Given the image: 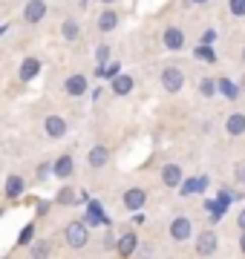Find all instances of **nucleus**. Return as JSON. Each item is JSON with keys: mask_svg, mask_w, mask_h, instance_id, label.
<instances>
[{"mask_svg": "<svg viewBox=\"0 0 245 259\" xmlns=\"http://www.w3.org/2000/svg\"><path fill=\"white\" fill-rule=\"evenodd\" d=\"M52 173H55L58 179H69L72 173H75V161H72V156H58L55 161H52Z\"/></svg>", "mask_w": 245, "mask_h": 259, "instance_id": "nucleus-12", "label": "nucleus"}, {"mask_svg": "<svg viewBox=\"0 0 245 259\" xmlns=\"http://www.w3.org/2000/svg\"><path fill=\"white\" fill-rule=\"evenodd\" d=\"M81 3H84V6H87V0H81Z\"/></svg>", "mask_w": 245, "mask_h": 259, "instance_id": "nucleus-42", "label": "nucleus"}, {"mask_svg": "<svg viewBox=\"0 0 245 259\" xmlns=\"http://www.w3.org/2000/svg\"><path fill=\"white\" fill-rule=\"evenodd\" d=\"M115 26H118V15H115V9H104L101 15H98V32H113Z\"/></svg>", "mask_w": 245, "mask_h": 259, "instance_id": "nucleus-20", "label": "nucleus"}, {"mask_svg": "<svg viewBox=\"0 0 245 259\" xmlns=\"http://www.w3.org/2000/svg\"><path fill=\"white\" fill-rule=\"evenodd\" d=\"M193 58H196V61H205V64H217V52L211 49V44H199V47L193 49Z\"/></svg>", "mask_w": 245, "mask_h": 259, "instance_id": "nucleus-23", "label": "nucleus"}, {"mask_svg": "<svg viewBox=\"0 0 245 259\" xmlns=\"http://www.w3.org/2000/svg\"><path fill=\"white\" fill-rule=\"evenodd\" d=\"M55 202L58 204H64V207H72V204H81L87 202V193L81 196V190H72V187H61L55 196Z\"/></svg>", "mask_w": 245, "mask_h": 259, "instance_id": "nucleus-13", "label": "nucleus"}, {"mask_svg": "<svg viewBox=\"0 0 245 259\" xmlns=\"http://www.w3.org/2000/svg\"><path fill=\"white\" fill-rule=\"evenodd\" d=\"M239 250L245 253V231H242V236H239Z\"/></svg>", "mask_w": 245, "mask_h": 259, "instance_id": "nucleus-37", "label": "nucleus"}, {"mask_svg": "<svg viewBox=\"0 0 245 259\" xmlns=\"http://www.w3.org/2000/svg\"><path fill=\"white\" fill-rule=\"evenodd\" d=\"M101 3H104V6H113L115 0H101Z\"/></svg>", "mask_w": 245, "mask_h": 259, "instance_id": "nucleus-39", "label": "nucleus"}, {"mask_svg": "<svg viewBox=\"0 0 245 259\" xmlns=\"http://www.w3.org/2000/svg\"><path fill=\"white\" fill-rule=\"evenodd\" d=\"M205 210L211 213V222H214V225H217L219 219L225 216V207H222L219 202H214V199H208V202H205Z\"/></svg>", "mask_w": 245, "mask_h": 259, "instance_id": "nucleus-25", "label": "nucleus"}, {"mask_svg": "<svg viewBox=\"0 0 245 259\" xmlns=\"http://www.w3.org/2000/svg\"><path fill=\"white\" fill-rule=\"evenodd\" d=\"M23 190H26V182H23L20 176H9V179H6V190H3V193L9 196V199H18Z\"/></svg>", "mask_w": 245, "mask_h": 259, "instance_id": "nucleus-22", "label": "nucleus"}, {"mask_svg": "<svg viewBox=\"0 0 245 259\" xmlns=\"http://www.w3.org/2000/svg\"><path fill=\"white\" fill-rule=\"evenodd\" d=\"M49 170H52V164H47V161H44V164L38 167V179H47V176H49Z\"/></svg>", "mask_w": 245, "mask_h": 259, "instance_id": "nucleus-33", "label": "nucleus"}, {"mask_svg": "<svg viewBox=\"0 0 245 259\" xmlns=\"http://www.w3.org/2000/svg\"><path fill=\"white\" fill-rule=\"evenodd\" d=\"M225 133L228 136H245V112H234L225 118Z\"/></svg>", "mask_w": 245, "mask_h": 259, "instance_id": "nucleus-17", "label": "nucleus"}, {"mask_svg": "<svg viewBox=\"0 0 245 259\" xmlns=\"http://www.w3.org/2000/svg\"><path fill=\"white\" fill-rule=\"evenodd\" d=\"M234 190H231V187H222V190H219V196H217V202L219 204H222V207H225V210H228V204H231V202H234Z\"/></svg>", "mask_w": 245, "mask_h": 259, "instance_id": "nucleus-27", "label": "nucleus"}, {"mask_svg": "<svg viewBox=\"0 0 245 259\" xmlns=\"http://www.w3.org/2000/svg\"><path fill=\"white\" fill-rule=\"evenodd\" d=\"M133 87H136V81H133V75H127V72H118L113 78V93L115 95H130Z\"/></svg>", "mask_w": 245, "mask_h": 259, "instance_id": "nucleus-18", "label": "nucleus"}, {"mask_svg": "<svg viewBox=\"0 0 245 259\" xmlns=\"http://www.w3.org/2000/svg\"><path fill=\"white\" fill-rule=\"evenodd\" d=\"M40 72V61L38 58H23V64H20V81H32V78H38Z\"/></svg>", "mask_w": 245, "mask_h": 259, "instance_id": "nucleus-19", "label": "nucleus"}, {"mask_svg": "<svg viewBox=\"0 0 245 259\" xmlns=\"http://www.w3.org/2000/svg\"><path fill=\"white\" fill-rule=\"evenodd\" d=\"M32 233H35V228H32V225H26V228H23V231H20V245H29V242H32Z\"/></svg>", "mask_w": 245, "mask_h": 259, "instance_id": "nucleus-31", "label": "nucleus"}, {"mask_svg": "<svg viewBox=\"0 0 245 259\" xmlns=\"http://www.w3.org/2000/svg\"><path fill=\"white\" fill-rule=\"evenodd\" d=\"M190 233H193V225H190L188 216H176V219L170 222V236L176 242H188Z\"/></svg>", "mask_w": 245, "mask_h": 259, "instance_id": "nucleus-5", "label": "nucleus"}, {"mask_svg": "<svg viewBox=\"0 0 245 259\" xmlns=\"http://www.w3.org/2000/svg\"><path fill=\"white\" fill-rule=\"evenodd\" d=\"M107 161H110V150L104 147V144H93L90 156H87V164L93 167V170H101V167H107Z\"/></svg>", "mask_w": 245, "mask_h": 259, "instance_id": "nucleus-10", "label": "nucleus"}, {"mask_svg": "<svg viewBox=\"0 0 245 259\" xmlns=\"http://www.w3.org/2000/svg\"><path fill=\"white\" fill-rule=\"evenodd\" d=\"M32 256H47V248H44V245H35V248H32Z\"/></svg>", "mask_w": 245, "mask_h": 259, "instance_id": "nucleus-35", "label": "nucleus"}, {"mask_svg": "<svg viewBox=\"0 0 245 259\" xmlns=\"http://www.w3.org/2000/svg\"><path fill=\"white\" fill-rule=\"evenodd\" d=\"M161 87H165L170 95H176L182 87H185V72H182L179 66H165V69H161Z\"/></svg>", "mask_w": 245, "mask_h": 259, "instance_id": "nucleus-2", "label": "nucleus"}, {"mask_svg": "<svg viewBox=\"0 0 245 259\" xmlns=\"http://www.w3.org/2000/svg\"><path fill=\"white\" fill-rule=\"evenodd\" d=\"M182 182H185V173H182V167L176 161H168L161 167V185L165 187H179Z\"/></svg>", "mask_w": 245, "mask_h": 259, "instance_id": "nucleus-4", "label": "nucleus"}, {"mask_svg": "<svg viewBox=\"0 0 245 259\" xmlns=\"http://www.w3.org/2000/svg\"><path fill=\"white\" fill-rule=\"evenodd\" d=\"M124 207H127V210H142L144 207V202H147V193H144L142 187H130V190H124Z\"/></svg>", "mask_w": 245, "mask_h": 259, "instance_id": "nucleus-8", "label": "nucleus"}, {"mask_svg": "<svg viewBox=\"0 0 245 259\" xmlns=\"http://www.w3.org/2000/svg\"><path fill=\"white\" fill-rule=\"evenodd\" d=\"M214 40H217V32H214V29H208L205 35H202V44H214Z\"/></svg>", "mask_w": 245, "mask_h": 259, "instance_id": "nucleus-34", "label": "nucleus"}, {"mask_svg": "<svg viewBox=\"0 0 245 259\" xmlns=\"http://www.w3.org/2000/svg\"><path fill=\"white\" fill-rule=\"evenodd\" d=\"M118 72H121V69H118V64H110L107 69H104V78H110V81H113V78H115Z\"/></svg>", "mask_w": 245, "mask_h": 259, "instance_id": "nucleus-32", "label": "nucleus"}, {"mask_svg": "<svg viewBox=\"0 0 245 259\" xmlns=\"http://www.w3.org/2000/svg\"><path fill=\"white\" fill-rule=\"evenodd\" d=\"M217 90H219L222 95H225L228 101H236V95H239V90H236V83H231L228 78H219V81H217Z\"/></svg>", "mask_w": 245, "mask_h": 259, "instance_id": "nucleus-24", "label": "nucleus"}, {"mask_svg": "<svg viewBox=\"0 0 245 259\" xmlns=\"http://www.w3.org/2000/svg\"><path fill=\"white\" fill-rule=\"evenodd\" d=\"M219 239H217V233L214 231H202L199 233V239H196V253L199 256H211L214 250H217Z\"/></svg>", "mask_w": 245, "mask_h": 259, "instance_id": "nucleus-9", "label": "nucleus"}, {"mask_svg": "<svg viewBox=\"0 0 245 259\" xmlns=\"http://www.w3.org/2000/svg\"><path fill=\"white\" fill-rule=\"evenodd\" d=\"M242 64H245V47H242Z\"/></svg>", "mask_w": 245, "mask_h": 259, "instance_id": "nucleus-41", "label": "nucleus"}, {"mask_svg": "<svg viewBox=\"0 0 245 259\" xmlns=\"http://www.w3.org/2000/svg\"><path fill=\"white\" fill-rule=\"evenodd\" d=\"M228 9L234 18H245V0H228Z\"/></svg>", "mask_w": 245, "mask_h": 259, "instance_id": "nucleus-28", "label": "nucleus"}, {"mask_svg": "<svg viewBox=\"0 0 245 259\" xmlns=\"http://www.w3.org/2000/svg\"><path fill=\"white\" fill-rule=\"evenodd\" d=\"M115 248H118V253H121V256H133V253L139 250V236H136L133 231H127L124 236H118Z\"/></svg>", "mask_w": 245, "mask_h": 259, "instance_id": "nucleus-14", "label": "nucleus"}, {"mask_svg": "<svg viewBox=\"0 0 245 259\" xmlns=\"http://www.w3.org/2000/svg\"><path fill=\"white\" fill-rule=\"evenodd\" d=\"M64 90H66V95L78 98V95H84L87 90H90V81H87V75L75 72V75H69V78L64 81Z\"/></svg>", "mask_w": 245, "mask_h": 259, "instance_id": "nucleus-7", "label": "nucleus"}, {"mask_svg": "<svg viewBox=\"0 0 245 259\" xmlns=\"http://www.w3.org/2000/svg\"><path fill=\"white\" fill-rule=\"evenodd\" d=\"M234 179L239 185H245V161H236L234 164Z\"/></svg>", "mask_w": 245, "mask_h": 259, "instance_id": "nucleus-30", "label": "nucleus"}, {"mask_svg": "<svg viewBox=\"0 0 245 259\" xmlns=\"http://www.w3.org/2000/svg\"><path fill=\"white\" fill-rule=\"evenodd\" d=\"M161 44H165V49H170V52H179V49L185 47V32H182L179 26H168L161 32Z\"/></svg>", "mask_w": 245, "mask_h": 259, "instance_id": "nucleus-3", "label": "nucleus"}, {"mask_svg": "<svg viewBox=\"0 0 245 259\" xmlns=\"http://www.w3.org/2000/svg\"><path fill=\"white\" fill-rule=\"evenodd\" d=\"M44 133H47L49 139H64L66 136V121L61 115H47L44 121Z\"/></svg>", "mask_w": 245, "mask_h": 259, "instance_id": "nucleus-11", "label": "nucleus"}, {"mask_svg": "<svg viewBox=\"0 0 245 259\" xmlns=\"http://www.w3.org/2000/svg\"><path fill=\"white\" fill-rule=\"evenodd\" d=\"M84 222L87 225H107V228H110V216H104V210H101V204H98V202H90Z\"/></svg>", "mask_w": 245, "mask_h": 259, "instance_id": "nucleus-16", "label": "nucleus"}, {"mask_svg": "<svg viewBox=\"0 0 245 259\" xmlns=\"http://www.w3.org/2000/svg\"><path fill=\"white\" fill-rule=\"evenodd\" d=\"M208 187V176H196V179H188L179 185V196H193V193H205Z\"/></svg>", "mask_w": 245, "mask_h": 259, "instance_id": "nucleus-15", "label": "nucleus"}, {"mask_svg": "<svg viewBox=\"0 0 245 259\" xmlns=\"http://www.w3.org/2000/svg\"><path fill=\"white\" fill-rule=\"evenodd\" d=\"M190 3H193V6H202V3H208V0H190Z\"/></svg>", "mask_w": 245, "mask_h": 259, "instance_id": "nucleus-38", "label": "nucleus"}, {"mask_svg": "<svg viewBox=\"0 0 245 259\" xmlns=\"http://www.w3.org/2000/svg\"><path fill=\"white\" fill-rule=\"evenodd\" d=\"M107 58H110V47H107V44H101V47L95 49V64L104 66V64H107Z\"/></svg>", "mask_w": 245, "mask_h": 259, "instance_id": "nucleus-29", "label": "nucleus"}, {"mask_svg": "<svg viewBox=\"0 0 245 259\" xmlns=\"http://www.w3.org/2000/svg\"><path fill=\"white\" fill-rule=\"evenodd\" d=\"M61 37H64V40H69V44L81 37V26H78L75 18H66L64 23H61Z\"/></svg>", "mask_w": 245, "mask_h": 259, "instance_id": "nucleus-21", "label": "nucleus"}, {"mask_svg": "<svg viewBox=\"0 0 245 259\" xmlns=\"http://www.w3.org/2000/svg\"><path fill=\"white\" fill-rule=\"evenodd\" d=\"M199 93L205 95V98H211V95L217 93V81L214 78H199Z\"/></svg>", "mask_w": 245, "mask_h": 259, "instance_id": "nucleus-26", "label": "nucleus"}, {"mask_svg": "<svg viewBox=\"0 0 245 259\" xmlns=\"http://www.w3.org/2000/svg\"><path fill=\"white\" fill-rule=\"evenodd\" d=\"M236 225H239V228H242V231H245V207H242V210H239V216H236Z\"/></svg>", "mask_w": 245, "mask_h": 259, "instance_id": "nucleus-36", "label": "nucleus"}, {"mask_svg": "<svg viewBox=\"0 0 245 259\" xmlns=\"http://www.w3.org/2000/svg\"><path fill=\"white\" fill-rule=\"evenodd\" d=\"M239 90H245V78H242V83H239Z\"/></svg>", "mask_w": 245, "mask_h": 259, "instance_id": "nucleus-40", "label": "nucleus"}, {"mask_svg": "<svg viewBox=\"0 0 245 259\" xmlns=\"http://www.w3.org/2000/svg\"><path fill=\"white\" fill-rule=\"evenodd\" d=\"M47 18V0H29L23 6V20L26 23H40Z\"/></svg>", "mask_w": 245, "mask_h": 259, "instance_id": "nucleus-6", "label": "nucleus"}, {"mask_svg": "<svg viewBox=\"0 0 245 259\" xmlns=\"http://www.w3.org/2000/svg\"><path fill=\"white\" fill-rule=\"evenodd\" d=\"M64 239L72 250L87 248V242H90V225L87 222H69L64 228Z\"/></svg>", "mask_w": 245, "mask_h": 259, "instance_id": "nucleus-1", "label": "nucleus"}]
</instances>
